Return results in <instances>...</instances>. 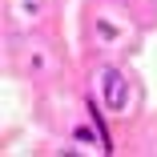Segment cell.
Returning a JSON list of instances; mask_svg holds the SVG:
<instances>
[{"label": "cell", "instance_id": "obj_1", "mask_svg": "<svg viewBox=\"0 0 157 157\" xmlns=\"http://www.w3.org/2000/svg\"><path fill=\"white\" fill-rule=\"evenodd\" d=\"M101 93H105V105L117 113V109L125 105V77H121L117 69H105V73H101Z\"/></svg>", "mask_w": 157, "mask_h": 157}]
</instances>
